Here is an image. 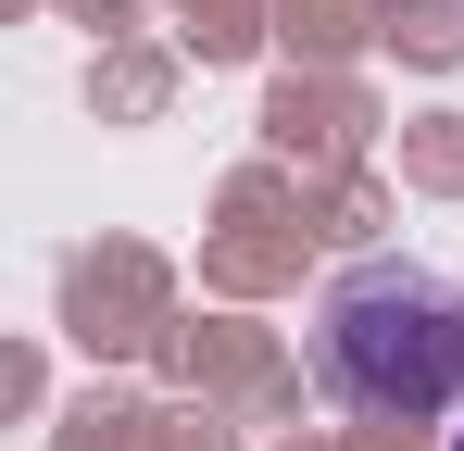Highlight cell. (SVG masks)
<instances>
[{
    "instance_id": "obj_1",
    "label": "cell",
    "mask_w": 464,
    "mask_h": 451,
    "mask_svg": "<svg viewBox=\"0 0 464 451\" xmlns=\"http://www.w3.org/2000/svg\"><path fill=\"white\" fill-rule=\"evenodd\" d=\"M302 364L352 427H452L464 414V276L414 251L339 264L302 313Z\"/></svg>"
},
{
    "instance_id": "obj_2",
    "label": "cell",
    "mask_w": 464,
    "mask_h": 451,
    "mask_svg": "<svg viewBox=\"0 0 464 451\" xmlns=\"http://www.w3.org/2000/svg\"><path fill=\"white\" fill-rule=\"evenodd\" d=\"M452 451H464V427H452Z\"/></svg>"
}]
</instances>
